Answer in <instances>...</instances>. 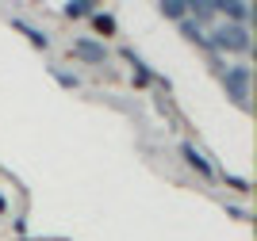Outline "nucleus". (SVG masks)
<instances>
[{
  "label": "nucleus",
  "mask_w": 257,
  "mask_h": 241,
  "mask_svg": "<svg viewBox=\"0 0 257 241\" xmlns=\"http://www.w3.org/2000/svg\"><path fill=\"white\" fill-rule=\"evenodd\" d=\"M207 46H211V50H226V54H249V35H246V27L223 23V27H215V31H211Z\"/></svg>",
  "instance_id": "nucleus-1"
},
{
  "label": "nucleus",
  "mask_w": 257,
  "mask_h": 241,
  "mask_svg": "<svg viewBox=\"0 0 257 241\" xmlns=\"http://www.w3.org/2000/svg\"><path fill=\"white\" fill-rule=\"evenodd\" d=\"M223 84H226V96H230V100L246 104V96H249V69H246V65H234V69L223 77Z\"/></svg>",
  "instance_id": "nucleus-2"
},
{
  "label": "nucleus",
  "mask_w": 257,
  "mask_h": 241,
  "mask_svg": "<svg viewBox=\"0 0 257 241\" xmlns=\"http://www.w3.org/2000/svg\"><path fill=\"white\" fill-rule=\"evenodd\" d=\"M104 46L100 42H92V39H77L73 42V58H81V62H88V65H100L104 62Z\"/></svg>",
  "instance_id": "nucleus-3"
},
{
  "label": "nucleus",
  "mask_w": 257,
  "mask_h": 241,
  "mask_svg": "<svg viewBox=\"0 0 257 241\" xmlns=\"http://www.w3.org/2000/svg\"><path fill=\"white\" fill-rule=\"evenodd\" d=\"M211 8L223 12V16H230L234 27H246V20H249V8H246V4H238V0H230V4H211Z\"/></svg>",
  "instance_id": "nucleus-4"
},
{
  "label": "nucleus",
  "mask_w": 257,
  "mask_h": 241,
  "mask_svg": "<svg viewBox=\"0 0 257 241\" xmlns=\"http://www.w3.org/2000/svg\"><path fill=\"white\" fill-rule=\"evenodd\" d=\"M184 161H188V165H192V168H196V172H200V176H207V180H211V176H215V172H211V165H207V161H204V157H200V153H196V149H192V146H184Z\"/></svg>",
  "instance_id": "nucleus-5"
},
{
  "label": "nucleus",
  "mask_w": 257,
  "mask_h": 241,
  "mask_svg": "<svg viewBox=\"0 0 257 241\" xmlns=\"http://www.w3.org/2000/svg\"><path fill=\"white\" fill-rule=\"evenodd\" d=\"M161 16H169V20H184V16H188V4H181V0H165V4H161Z\"/></svg>",
  "instance_id": "nucleus-6"
},
{
  "label": "nucleus",
  "mask_w": 257,
  "mask_h": 241,
  "mask_svg": "<svg viewBox=\"0 0 257 241\" xmlns=\"http://www.w3.org/2000/svg\"><path fill=\"white\" fill-rule=\"evenodd\" d=\"M92 27H96L100 35H111L115 31V20H111L107 12H92Z\"/></svg>",
  "instance_id": "nucleus-7"
},
{
  "label": "nucleus",
  "mask_w": 257,
  "mask_h": 241,
  "mask_svg": "<svg viewBox=\"0 0 257 241\" xmlns=\"http://www.w3.org/2000/svg\"><path fill=\"white\" fill-rule=\"evenodd\" d=\"M16 27H20V31L27 35V39H31L35 46H39V50H43V46H46V35H39V31H35V27H27V23H23V20H16Z\"/></svg>",
  "instance_id": "nucleus-8"
},
{
  "label": "nucleus",
  "mask_w": 257,
  "mask_h": 241,
  "mask_svg": "<svg viewBox=\"0 0 257 241\" xmlns=\"http://www.w3.org/2000/svg\"><path fill=\"white\" fill-rule=\"evenodd\" d=\"M65 16H69V20H77V16H92V4H85V0H77V4H65Z\"/></svg>",
  "instance_id": "nucleus-9"
},
{
  "label": "nucleus",
  "mask_w": 257,
  "mask_h": 241,
  "mask_svg": "<svg viewBox=\"0 0 257 241\" xmlns=\"http://www.w3.org/2000/svg\"><path fill=\"white\" fill-rule=\"evenodd\" d=\"M188 12H192V16H200V20H196V23H207V16H211V4H188Z\"/></svg>",
  "instance_id": "nucleus-10"
}]
</instances>
